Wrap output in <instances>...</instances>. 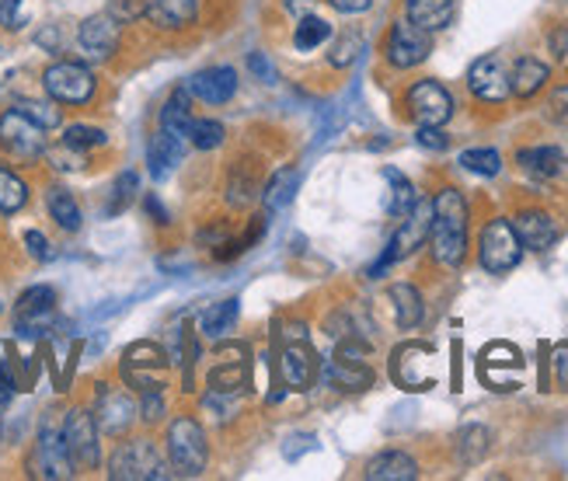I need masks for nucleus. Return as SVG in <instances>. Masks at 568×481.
<instances>
[{
	"label": "nucleus",
	"mask_w": 568,
	"mask_h": 481,
	"mask_svg": "<svg viewBox=\"0 0 568 481\" xmlns=\"http://www.w3.org/2000/svg\"><path fill=\"white\" fill-rule=\"evenodd\" d=\"M429 255L436 266L461 269L471 252V206L461 189L443 185L432 195V227H429Z\"/></svg>",
	"instance_id": "f257e3e1"
},
{
	"label": "nucleus",
	"mask_w": 568,
	"mask_h": 481,
	"mask_svg": "<svg viewBox=\"0 0 568 481\" xmlns=\"http://www.w3.org/2000/svg\"><path fill=\"white\" fill-rule=\"evenodd\" d=\"M168 464L182 478H200L210 464L206 429L195 419H189V415H179L168 426Z\"/></svg>",
	"instance_id": "f03ea898"
},
{
	"label": "nucleus",
	"mask_w": 568,
	"mask_h": 481,
	"mask_svg": "<svg viewBox=\"0 0 568 481\" xmlns=\"http://www.w3.org/2000/svg\"><path fill=\"white\" fill-rule=\"evenodd\" d=\"M108 478L112 481H168L171 464L150 440H126L108 457Z\"/></svg>",
	"instance_id": "7ed1b4c3"
},
{
	"label": "nucleus",
	"mask_w": 568,
	"mask_h": 481,
	"mask_svg": "<svg viewBox=\"0 0 568 481\" xmlns=\"http://www.w3.org/2000/svg\"><path fill=\"white\" fill-rule=\"evenodd\" d=\"M478 261L492 276H506L523 261V245L510 216H492L478 234Z\"/></svg>",
	"instance_id": "20e7f679"
},
{
	"label": "nucleus",
	"mask_w": 568,
	"mask_h": 481,
	"mask_svg": "<svg viewBox=\"0 0 568 481\" xmlns=\"http://www.w3.org/2000/svg\"><path fill=\"white\" fill-rule=\"evenodd\" d=\"M429 227H432V200H419L408 216H401V227L395 231V237L387 240V252L381 255V261L369 269V279H381L390 266L411 258L429 240Z\"/></svg>",
	"instance_id": "39448f33"
},
{
	"label": "nucleus",
	"mask_w": 568,
	"mask_h": 481,
	"mask_svg": "<svg viewBox=\"0 0 568 481\" xmlns=\"http://www.w3.org/2000/svg\"><path fill=\"white\" fill-rule=\"evenodd\" d=\"M390 381H395L401 391H411V395H419V391H429L440 381L436 374V349L429 342H405L398 345L395 353H390Z\"/></svg>",
	"instance_id": "423d86ee"
},
{
	"label": "nucleus",
	"mask_w": 568,
	"mask_h": 481,
	"mask_svg": "<svg viewBox=\"0 0 568 481\" xmlns=\"http://www.w3.org/2000/svg\"><path fill=\"white\" fill-rule=\"evenodd\" d=\"M381 53L390 71H415L432 56V35L419 25H411L408 18H398L390 21Z\"/></svg>",
	"instance_id": "0eeeda50"
},
{
	"label": "nucleus",
	"mask_w": 568,
	"mask_h": 481,
	"mask_svg": "<svg viewBox=\"0 0 568 481\" xmlns=\"http://www.w3.org/2000/svg\"><path fill=\"white\" fill-rule=\"evenodd\" d=\"M405 108L415 126H447L457 113V101L447 84H440L436 77H422L408 84Z\"/></svg>",
	"instance_id": "6e6552de"
},
{
	"label": "nucleus",
	"mask_w": 568,
	"mask_h": 481,
	"mask_svg": "<svg viewBox=\"0 0 568 481\" xmlns=\"http://www.w3.org/2000/svg\"><path fill=\"white\" fill-rule=\"evenodd\" d=\"M468 92L482 105H506L510 92V63L502 53H485L468 67Z\"/></svg>",
	"instance_id": "1a4fd4ad"
},
{
	"label": "nucleus",
	"mask_w": 568,
	"mask_h": 481,
	"mask_svg": "<svg viewBox=\"0 0 568 481\" xmlns=\"http://www.w3.org/2000/svg\"><path fill=\"white\" fill-rule=\"evenodd\" d=\"M42 87L56 105H84L95 95V74L74 60H60L42 74Z\"/></svg>",
	"instance_id": "9d476101"
},
{
	"label": "nucleus",
	"mask_w": 568,
	"mask_h": 481,
	"mask_svg": "<svg viewBox=\"0 0 568 481\" xmlns=\"http://www.w3.org/2000/svg\"><path fill=\"white\" fill-rule=\"evenodd\" d=\"M0 147L18 161H35L50 150L46 129L35 126L29 116H21L18 108H8V113L0 116Z\"/></svg>",
	"instance_id": "9b49d317"
},
{
	"label": "nucleus",
	"mask_w": 568,
	"mask_h": 481,
	"mask_svg": "<svg viewBox=\"0 0 568 481\" xmlns=\"http://www.w3.org/2000/svg\"><path fill=\"white\" fill-rule=\"evenodd\" d=\"M63 443L71 450V461L81 471H92L101 461V447H98V423L92 411L74 408L67 411V423H63Z\"/></svg>",
	"instance_id": "f8f14e48"
},
{
	"label": "nucleus",
	"mask_w": 568,
	"mask_h": 481,
	"mask_svg": "<svg viewBox=\"0 0 568 481\" xmlns=\"http://www.w3.org/2000/svg\"><path fill=\"white\" fill-rule=\"evenodd\" d=\"M510 221H513V227L519 234L523 252H548V248H555V240L561 237L558 216L551 210H544V206H523V210H516L510 216Z\"/></svg>",
	"instance_id": "ddd939ff"
},
{
	"label": "nucleus",
	"mask_w": 568,
	"mask_h": 481,
	"mask_svg": "<svg viewBox=\"0 0 568 481\" xmlns=\"http://www.w3.org/2000/svg\"><path fill=\"white\" fill-rule=\"evenodd\" d=\"M168 353L154 342H133L126 349L122 356V377L129 387H140V391H150V387H161V370L168 366Z\"/></svg>",
	"instance_id": "4468645a"
},
{
	"label": "nucleus",
	"mask_w": 568,
	"mask_h": 481,
	"mask_svg": "<svg viewBox=\"0 0 568 481\" xmlns=\"http://www.w3.org/2000/svg\"><path fill=\"white\" fill-rule=\"evenodd\" d=\"M74 471L77 468L71 461L67 443H63V429L42 426L35 453H32V474L46 478V481H60V478H74Z\"/></svg>",
	"instance_id": "2eb2a0df"
},
{
	"label": "nucleus",
	"mask_w": 568,
	"mask_h": 481,
	"mask_svg": "<svg viewBox=\"0 0 568 481\" xmlns=\"http://www.w3.org/2000/svg\"><path fill=\"white\" fill-rule=\"evenodd\" d=\"M56 308V290L53 287H32L18 297L14 303V328L21 339H35L50 328Z\"/></svg>",
	"instance_id": "dca6fc26"
},
{
	"label": "nucleus",
	"mask_w": 568,
	"mask_h": 481,
	"mask_svg": "<svg viewBox=\"0 0 568 481\" xmlns=\"http://www.w3.org/2000/svg\"><path fill=\"white\" fill-rule=\"evenodd\" d=\"M279 377L287 391H311L318 381V356L308 339H287L279 353Z\"/></svg>",
	"instance_id": "f3484780"
},
{
	"label": "nucleus",
	"mask_w": 568,
	"mask_h": 481,
	"mask_svg": "<svg viewBox=\"0 0 568 481\" xmlns=\"http://www.w3.org/2000/svg\"><path fill=\"white\" fill-rule=\"evenodd\" d=\"M137 419V402L126 395V391H116L108 384H98V408H95V423L98 432L105 436H122Z\"/></svg>",
	"instance_id": "a211bd4d"
},
{
	"label": "nucleus",
	"mask_w": 568,
	"mask_h": 481,
	"mask_svg": "<svg viewBox=\"0 0 568 481\" xmlns=\"http://www.w3.org/2000/svg\"><path fill=\"white\" fill-rule=\"evenodd\" d=\"M516 164L523 174H531L534 182H555L568 168V154L558 143H534L516 150Z\"/></svg>",
	"instance_id": "6ab92c4d"
},
{
	"label": "nucleus",
	"mask_w": 568,
	"mask_h": 481,
	"mask_svg": "<svg viewBox=\"0 0 568 481\" xmlns=\"http://www.w3.org/2000/svg\"><path fill=\"white\" fill-rule=\"evenodd\" d=\"M185 92L203 105H227L237 95V71L234 67H206L185 81Z\"/></svg>",
	"instance_id": "aec40b11"
},
{
	"label": "nucleus",
	"mask_w": 568,
	"mask_h": 481,
	"mask_svg": "<svg viewBox=\"0 0 568 481\" xmlns=\"http://www.w3.org/2000/svg\"><path fill=\"white\" fill-rule=\"evenodd\" d=\"M77 42H81V50L92 60H108L119 50V21L108 11L84 18L81 29H77Z\"/></svg>",
	"instance_id": "412c9836"
},
{
	"label": "nucleus",
	"mask_w": 568,
	"mask_h": 481,
	"mask_svg": "<svg viewBox=\"0 0 568 481\" xmlns=\"http://www.w3.org/2000/svg\"><path fill=\"white\" fill-rule=\"evenodd\" d=\"M551 81V67L540 56H519L510 67V92L516 101H534Z\"/></svg>",
	"instance_id": "4be33fe9"
},
{
	"label": "nucleus",
	"mask_w": 568,
	"mask_h": 481,
	"mask_svg": "<svg viewBox=\"0 0 568 481\" xmlns=\"http://www.w3.org/2000/svg\"><path fill=\"white\" fill-rule=\"evenodd\" d=\"M387 303L390 314H395V328L398 332H415L426 321V297L415 282H395L387 290Z\"/></svg>",
	"instance_id": "5701e85b"
},
{
	"label": "nucleus",
	"mask_w": 568,
	"mask_h": 481,
	"mask_svg": "<svg viewBox=\"0 0 568 481\" xmlns=\"http://www.w3.org/2000/svg\"><path fill=\"white\" fill-rule=\"evenodd\" d=\"M401 18H408L411 25L426 29L429 35H440L453 25L457 0H401Z\"/></svg>",
	"instance_id": "b1692460"
},
{
	"label": "nucleus",
	"mask_w": 568,
	"mask_h": 481,
	"mask_svg": "<svg viewBox=\"0 0 568 481\" xmlns=\"http://www.w3.org/2000/svg\"><path fill=\"white\" fill-rule=\"evenodd\" d=\"M185 140L168 133V129H161V133H154V140H150L147 147V164H150V179L154 182H168L174 168H179L185 161Z\"/></svg>",
	"instance_id": "393cba45"
},
{
	"label": "nucleus",
	"mask_w": 568,
	"mask_h": 481,
	"mask_svg": "<svg viewBox=\"0 0 568 481\" xmlns=\"http://www.w3.org/2000/svg\"><path fill=\"white\" fill-rule=\"evenodd\" d=\"M143 14L161 32H182L200 21V0H150Z\"/></svg>",
	"instance_id": "a878e982"
},
{
	"label": "nucleus",
	"mask_w": 568,
	"mask_h": 481,
	"mask_svg": "<svg viewBox=\"0 0 568 481\" xmlns=\"http://www.w3.org/2000/svg\"><path fill=\"white\" fill-rule=\"evenodd\" d=\"M366 481H415L419 478V461L405 450H381L363 468Z\"/></svg>",
	"instance_id": "bb28decb"
},
{
	"label": "nucleus",
	"mask_w": 568,
	"mask_h": 481,
	"mask_svg": "<svg viewBox=\"0 0 568 481\" xmlns=\"http://www.w3.org/2000/svg\"><path fill=\"white\" fill-rule=\"evenodd\" d=\"M377 374L369 370L366 360H332L328 363V384L335 391H349V395H360V391L374 387Z\"/></svg>",
	"instance_id": "cd10ccee"
},
{
	"label": "nucleus",
	"mask_w": 568,
	"mask_h": 481,
	"mask_svg": "<svg viewBox=\"0 0 568 481\" xmlns=\"http://www.w3.org/2000/svg\"><path fill=\"white\" fill-rule=\"evenodd\" d=\"M495 370H502L495 391H513L516 381L506 377V370H513V374H523V353H519L516 345H510V342H492L482 353V377L495 374Z\"/></svg>",
	"instance_id": "c85d7f7f"
},
{
	"label": "nucleus",
	"mask_w": 568,
	"mask_h": 481,
	"mask_svg": "<svg viewBox=\"0 0 568 481\" xmlns=\"http://www.w3.org/2000/svg\"><path fill=\"white\" fill-rule=\"evenodd\" d=\"M237 314H242V300H237V297H227L221 303H213V308H206L203 318H200V332L210 342H221V339H227V332H234Z\"/></svg>",
	"instance_id": "c756f323"
},
{
	"label": "nucleus",
	"mask_w": 568,
	"mask_h": 481,
	"mask_svg": "<svg viewBox=\"0 0 568 481\" xmlns=\"http://www.w3.org/2000/svg\"><path fill=\"white\" fill-rule=\"evenodd\" d=\"M297 189H300V174H297V168H276V171L269 174L266 189H261V203H266L269 213H279L282 206L293 203Z\"/></svg>",
	"instance_id": "7c9ffc66"
},
{
	"label": "nucleus",
	"mask_w": 568,
	"mask_h": 481,
	"mask_svg": "<svg viewBox=\"0 0 568 481\" xmlns=\"http://www.w3.org/2000/svg\"><path fill=\"white\" fill-rule=\"evenodd\" d=\"M206 387H213V391H227V395H242V391L251 387L248 360H224V363L210 366Z\"/></svg>",
	"instance_id": "2f4dec72"
},
{
	"label": "nucleus",
	"mask_w": 568,
	"mask_h": 481,
	"mask_svg": "<svg viewBox=\"0 0 568 481\" xmlns=\"http://www.w3.org/2000/svg\"><path fill=\"white\" fill-rule=\"evenodd\" d=\"M492 450V432L485 426H464L461 432H457V461H461L464 468H474L482 464L485 457Z\"/></svg>",
	"instance_id": "473e14b6"
},
{
	"label": "nucleus",
	"mask_w": 568,
	"mask_h": 481,
	"mask_svg": "<svg viewBox=\"0 0 568 481\" xmlns=\"http://www.w3.org/2000/svg\"><path fill=\"white\" fill-rule=\"evenodd\" d=\"M384 179L390 185L387 213L395 216V221H401V216H408L415 210V203H419V192H415L411 179H408V174H401L398 168H384Z\"/></svg>",
	"instance_id": "72a5a7b5"
},
{
	"label": "nucleus",
	"mask_w": 568,
	"mask_h": 481,
	"mask_svg": "<svg viewBox=\"0 0 568 481\" xmlns=\"http://www.w3.org/2000/svg\"><path fill=\"white\" fill-rule=\"evenodd\" d=\"M192 119V95L185 92V84L182 87H174L171 98L164 101L161 108V129H168V133L174 137H182L185 140V126Z\"/></svg>",
	"instance_id": "f704fd0d"
},
{
	"label": "nucleus",
	"mask_w": 568,
	"mask_h": 481,
	"mask_svg": "<svg viewBox=\"0 0 568 481\" xmlns=\"http://www.w3.org/2000/svg\"><path fill=\"white\" fill-rule=\"evenodd\" d=\"M46 210H50V216L56 221L60 231H67V234L81 231V206H77V200H74V195H71L67 189L53 185V189L46 192Z\"/></svg>",
	"instance_id": "c9c22d12"
},
{
	"label": "nucleus",
	"mask_w": 568,
	"mask_h": 481,
	"mask_svg": "<svg viewBox=\"0 0 568 481\" xmlns=\"http://www.w3.org/2000/svg\"><path fill=\"white\" fill-rule=\"evenodd\" d=\"M328 39H332V25H328L324 18H318V14L297 18V29H293V46H297V53H314V50L324 46Z\"/></svg>",
	"instance_id": "e433bc0d"
},
{
	"label": "nucleus",
	"mask_w": 568,
	"mask_h": 481,
	"mask_svg": "<svg viewBox=\"0 0 568 481\" xmlns=\"http://www.w3.org/2000/svg\"><path fill=\"white\" fill-rule=\"evenodd\" d=\"M25 203H29L25 179L0 164V213H18V210H25Z\"/></svg>",
	"instance_id": "4c0bfd02"
},
{
	"label": "nucleus",
	"mask_w": 568,
	"mask_h": 481,
	"mask_svg": "<svg viewBox=\"0 0 568 481\" xmlns=\"http://www.w3.org/2000/svg\"><path fill=\"white\" fill-rule=\"evenodd\" d=\"M224 137H227V129L221 122H213V119H189L185 126V143L195 147V150H216V147H224Z\"/></svg>",
	"instance_id": "58836bf2"
},
{
	"label": "nucleus",
	"mask_w": 568,
	"mask_h": 481,
	"mask_svg": "<svg viewBox=\"0 0 568 481\" xmlns=\"http://www.w3.org/2000/svg\"><path fill=\"white\" fill-rule=\"evenodd\" d=\"M457 164H461L464 171L478 174V179H495V174L502 171V154L492 147H471L464 150L461 158H457Z\"/></svg>",
	"instance_id": "ea45409f"
},
{
	"label": "nucleus",
	"mask_w": 568,
	"mask_h": 481,
	"mask_svg": "<svg viewBox=\"0 0 568 481\" xmlns=\"http://www.w3.org/2000/svg\"><path fill=\"white\" fill-rule=\"evenodd\" d=\"M255 192H258V185H255V174H251V164H242L237 161L234 168H231V179H227V203L237 210V206H248L251 200H255Z\"/></svg>",
	"instance_id": "a19ab883"
},
{
	"label": "nucleus",
	"mask_w": 568,
	"mask_h": 481,
	"mask_svg": "<svg viewBox=\"0 0 568 481\" xmlns=\"http://www.w3.org/2000/svg\"><path fill=\"white\" fill-rule=\"evenodd\" d=\"M203 411H210L213 426H227L237 419V411H242V402H237V395H227V391H206L203 395Z\"/></svg>",
	"instance_id": "79ce46f5"
},
{
	"label": "nucleus",
	"mask_w": 568,
	"mask_h": 481,
	"mask_svg": "<svg viewBox=\"0 0 568 481\" xmlns=\"http://www.w3.org/2000/svg\"><path fill=\"white\" fill-rule=\"evenodd\" d=\"M360 53H363V35L360 32H342L332 42V50H328V63H332L335 71H345L360 60Z\"/></svg>",
	"instance_id": "37998d69"
},
{
	"label": "nucleus",
	"mask_w": 568,
	"mask_h": 481,
	"mask_svg": "<svg viewBox=\"0 0 568 481\" xmlns=\"http://www.w3.org/2000/svg\"><path fill=\"white\" fill-rule=\"evenodd\" d=\"M14 108L21 116H29L35 126H42V129H56L60 122H63V116H60V108H56V101H39V98H21V101H14Z\"/></svg>",
	"instance_id": "c03bdc74"
},
{
	"label": "nucleus",
	"mask_w": 568,
	"mask_h": 481,
	"mask_svg": "<svg viewBox=\"0 0 568 481\" xmlns=\"http://www.w3.org/2000/svg\"><path fill=\"white\" fill-rule=\"evenodd\" d=\"M105 129H98V126H84V122H74V126H67L63 129V143L67 147H74V150H95V147H105Z\"/></svg>",
	"instance_id": "a18cd8bd"
},
{
	"label": "nucleus",
	"mask_w": 568,
	"mask_h": 481,
	"mask_svg": "<svg viewBox=\"0 0 568 481\" xmlns=\"http://www.w3.org/2000/svg\"><path fill=\"white\" fill-rule=\"evenodd\" d=\"M137 174L133 171H122L119 179H116V185H112V200H108V216H116V213H122L126 206H129V200H133V192H137Z\"/></svg>",
	"instance_id": "49530a36"
},
{
	"label": "nucleus",
	"mask_w": 568,
	"mask_h": 481,
	"mask_svg": "<svg viewBox=\"0 0 568 481\" xmlns=\"http://www.w3.org/2000/svg\"><path fill=\"white\" fill-rule=\"evenodd\" d=\"M137 415H140V419H143L147 426H154V423L164 419V415H168V402H164V395H161V387L143 391V402H140Z\"/></svg>",
	"instance_id": "de8ad7c7"
},
{
	"label": "nucleus",
	"mask_w": 568,
	"mask_h": 481,
	"mask_svg": "<svg viewBox=\"0 0 568 481\" xmlns=\"http://www.w3.org/2000/svg\"><path fill=\"white\" fill-rule=\"evenodd\" d=\"M544 116H548L555 126H568V84L551 87L548 101H544Z\"/></svg>",
	"instance_id": "09e8293b"
},
{
	"label": "nucleus",
	"mask_w": 568,
	"mask_h": 481,
	"mask_svg": "<svg viewBox=\"0 0 568 481\" xmlns=\"http://www.w3.org/2000/svg\"><path fill=\"white\" fill-rule=\"evenodd\" d=\"M415 143H419L422 150H436V154H443V150L450 147V137L443 133V126H419V129H415Z\"/></svg>",
	"instance_id": "8fccbe9b"
},
{
	"label": "nucleus",
	"mask_w": 568,
	"mask_h": 481,
	"mask_svg": "<svg viewBox=\"0 0 568 481\" xmlns=\"http://www.w3.org/2000/svg\"><path fill=\"white\" fill-rule=\"evenodd\" d=\"M551 374H555V387L568 391V342H558L551 349Z\"/></svg>",
	"instance_id": "3c124183"
},
{
	"label": "nucleus",
	"mask_w": 568,
	"mask_h": 481,
	"mask_svg": "<svg viewBox=\"0 0 568 481\" xmlns=\"http://www.w3.org/2000/svg\"><path fill=\"white\" fill-rule=\"evenodd\" d=\"M0 25H4V29H21V25H25L21 0H0Z\"/></svg>",
	"instance_id": "603ef678"
},
{
	"label": "nucleus",
	"mask_w": 568,
	"mask_h": 481,
	"mask_svg": "<svg viewBox=\"0 0 568 481\" xmlns=\"http://www.w3.org/2000/svg\"><path fill=\"white\" fill-rule=\"evenodd\" d=\"M25 248L35 261H50L53 258V248H50V240L42 237L39 231H25Z\"/></svg>",
	"instance_id": "864d4df0"
},
{
	"label": "nucleus",
	"mask_w": 568,
	"mask_h": 481,
	"mask_svg": "<svg viewBox=\"0 0 568 481\" xmlns=\"http://www.w3.org/2000/svg\"><path fill=\"white\" fill-rule=\"evenodd\" d=\"M548 50L555 53L558 63H568V25H555L548 32Z\"/></svg>",
	"instance_id": "5fc2aeb1"
},
{
	"label": "nucleus",
	"mask_w": 568,
	"mask_h": 481,
	"mask_svg": "<svg viewBox=\"0 0 568 481\" xmlns=\"http://www.w3.org/2000/svg\"><path fill=\"white\" fill-rule=\"evenodd\" d=\"M339 14H366L369 8H374V0H328Z\"/></svg>",
	"instance_id": "6e6d98bb"
},
{
	"label": "nucleus",
	"mask_w": 568,
	"mask_h": 481,
	"mask_svg": "<svg viewBox=\"0 0 568 481\" xmlns=\"http://www.w3.org/2000/svg\"><path fill=\"white\" fill-rule=\"evenodd\" d=\"M248 67L258 74V81H272V67H269L266 56H261V53H251V56H248Z\"/></svg>",
	"instance_id": "4d7b16f0"
},
{
	"label": "nucleus",
	"mask_w": 568,
	"mask_h": 481,
	"mask_svg": "<svg viewBox=\"0 0 568 481\" xmlns=\"http://www.w3.org/2000/svg\"><path fill=\"white\" fill-rule=\"evenodd\" d=\"M147 210L158 216V224H168V213H164V206H161V203L154 200V195H147Z\"/></svg>",
	"instance_id": "13d9d810"
},
{
	"label": "nucleus",
	"mask_w": 568,
	"mask_h": 481,
	"mask_svg": "<svg viewBox=\"0 0 568 481\" xmlns=\"http://www.w3.org/2000/svg\"><path fill=\"white\" fill-rule=\"evenodd\" d=\"M287 8H290L293 14H300V18H303V14H308V11L314 8V0H287Z\"/></svg>",
	"instance_id": "bf43d9fd"
},
{
	"label": "nucleus",
	"mask_w": 568,
	"mask_h": 481,
	"mask_svg": "<svg viewBox=\"0 0 568 481\" xmlns=\"http://www.w3.org/2000/svg\"><path fill=\"white\" fill-rule=\"evenodd\" d=\"M11 402V387L8 384H0V408H4Z\"/></svg>",
	"instance_id": "052dcab7"
},
{
	"label": "nucleus",
	"mask_w": 568,
	"mask_h": 481,
	"mask_svg": "<svg viewBox=\"0 0 568 481\" xmlns=\"http://www.w3.org/2000/svg\"><path fill=\"white\" fill-rule=\"evenodd\" d=\"M0 311H4V303H0Z\"/></svg>",
	"instance_id": "680f3d73"
}]
</instances>
